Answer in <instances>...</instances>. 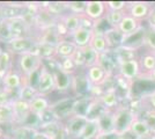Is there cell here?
<instances>
[{"instance_id":"24","label":"cell","mask_w":155,"mask_h":139,"mask_svg":"<svg viewBox=\"0 0 155 139\" xmlns=\"http://www.w3.org/2000/svg\"><path fill=\"white\" fill-rule=\"evenodd\" d=\"M89 46L93 48L98 55H102V53L107 52V51L110 50L109 46H108V43H107V40H105L104 34L95 33V31L93 34V37H91V40Z\"/></svg>"},{"instance_id":"33","label":"cell","mask_w":155,"mask_h":139,"mask_svg":"<svg viewBox=\"0 0 155 139\" xmlns=\"http://www.w3.org/2000/svg\"><path fill=\"white\" fill-rule=\"evenodd\" d=\"M126 12H119V11H107V14L104 16V20L111 28H117L119 23L122 22L123 18L125 16Z\"/></svg>"},{"instance_id":"26","label":"cell","mask_w":155,"mask_h":139,"mask_svg":"<svg viewBox=\"0 0 155 139\" xmlns=\"http://www.w3.org/2000/svg\"><path fill=\"white\" fill-rule=\"evenodd\" d=\"M101 134L97 119H89L79 139H97Z\"/></svg>"},{"instance_id":"14","label":"cell","mask_w":155,"mask_h":139,"mask_svg":"<svg viewBox=\"0 0 155 139\" xmlns=\"http://www.w3.org/2000/svg\"><path fill=\"white\" fill-rule=\"evenodd\" d=\"M86 74H87V78L91 81V84L94 87H101L107 84V81L110 79L109 73L104 70L101 65H94L91 67H88L86 70ZM115 75V74H114Z\"/></svg>"},{"instance_id":"12","label":"cell","mask_w":155,"mask_h":139,"mask_svg":"<svg viewBox=\"0 0 155 139\" xmlns=\"http://www.w3.org/2000/svg\"><path fill=\"white\" fill-rule=\"evenodd\" d=\"M107 4L105 1H100V0H89L86 1V11L84 15L91 19V21H98L101 19H104L107 14Z\"/></svg>"},{"instance_id":"41","label":"cell","mask_w":155,"mask_h":139,"mask_svg":"<svg viewBox=\"0 0 155 139\" xmlns=\"http://www.w3.org/2000/svg\"><path fill=\"white\" fill-rule=\"evenodd\" d=\"M107 8L109 11H119V12H126L129 1H105Z\"/></svg>"},{"instance_id":"28","label":"cell","mask_w":155,"mask_h":139,"mask_svg":"<svg viewBox=\"0 0 155 139\" xmlns=\"http://www.w3.org/2000/svg\"><path fill=\"white\" fill-rule=\"evenodd\" d=\"M140 59V64H141V70H142V75H147L155 70V56L153 52H147L143 53L142 56H139Z\"/></svg>"},{"instance_id":"44","label":"cell","mask_w":155,"mask_h":139,"mask_svg":"<svg viewBox=\"0 0 155 139\" xmlns=\"http://www.w3.org/2000/svg\"><path fill=\"white\" fill-rule=\"evenodd\" d=\"M143 99L147 100V104H148L147 109H153V110H155V89L152 91L150 93H148L147 95H145Z\"/></svg>"},{"instance_id":"31","label":"cell","mask_w":155,"mask_h":139,"mask_svg":"<svg viewBox=\"0 0 155 139\" xmlns=\"http://www.w3.org/2000/svg\"><path fill=\"white\" fill-rule=\"evenodd\" d=\"M143 49L147 52H155V28L146 26L143 35Z\"/></svg>"},{"instance_id":"46","label":"cell","mask_w":155,"mask_h":139,"mask_svg":"<svg viewBox=\"0 0 155 139\" xmlns=\"http://www.w3.org/2000/svg\"><path fill=\"white\" fill-rule=\"evenodd\" d=\"M140 79L149 80L150 82H153V84H155V70H153V71H152V72L149 73V74H147V75H143V77H141Z\"/></svg>"},{"instance_id":"6","label":"cell","mask_w":155,"mask_h":139,"mask_svg":"<svg viewBox=\"0 0 155 139\" xmlns=\"http://www.w3.org/2000/svg\"><path fill=\"white\" fill-rule=\"evenodd\" d=\"M93 85L87 78V74L84 73H74L72 80V89L75 94V98H84L91 96Z\"/></svg>"},{"instance_id":"30","label":"cell","mask_w":155,"mask_h":139,"mask_svg":"<svg viewBox=\"0 0 155 139\" xmlns=\"http://www.w3.org/2000/svg\"><path fill=\"white\" fill-rule=\"evenodd\" d=\"M15 115H14L12 102L0 106V124H14Z\"/></svg>"},{"instance_id":"18","label":"cell","mask_w":155,"mask_h":139,"mask_svg":"<svg viewBox=\"0 0 155 139\" xmlns=\"http://www.w3.org/2000/svg\"><path fill=\"white\" fill-rule=\"evenodd\" d=\"M142 27V22L138 21L137 19L132 18L130 14H125V16L123 18L122 22L119 23V26L117 27V29L125 36H130L132 34H134L138 31L140 28Z\"/></svg>"},{"instance_id":"35","label":"cell","mask_w":155,"mask_h":139,"mask_svg":"<svg viewBox=\"0 0 155 139\" xmlns=\"http://www.w3.org/2000/svg\"><path fill=\"white\" fill-rule=\"evenodd\" d=\"M0 80L1 78L6 74L11 68L12 65V56L9 51H5V50H0Z\"/></svg>"},{"instance_id":"20","label":"cell","mask_w":155,"mask_h":139,"mask_svg":"<svg viewBox=\"0 0 155 139\" xmlns=\"http://www.w3.org/2000/svg\"><path fill=\"white\" fill-rule=\"evenodd\" d=\"M93 34H94L93 29L80 27L79 29H77L74 33L72 34L70 38L75 43V45L78 48H86V46L89 45L91 37H93Z\"/></svg>"},{"instance_id":"8","label":"cell","mask_w":155,"mask_h":139,"mask_svg":"<svg viewBox=\"0 0 155 139\" xmlns=\"http://www.w3.org/2000/svg\"><path fill=\"white\" fill-rule=\"evenodd\" d=\"M97 100L104 107L105 110H110V111H115L117 108L122 106V100L115 89V87L104 88L103 92L97 96Z\"/></svg>"},{"instance_id":"21","label":"cell","mask_w":155,"mask_h":139,"mask_svg":"<svg viewBox=\"0 0 155 139\" xmlns=\"http://www.w3.org/2000/svg\"><path fill=\"white\" fill-rule=\"evenodd\" d=\"M98 126L101 134H115V125H114V111L105 110L98 118Z\"/></svg>"},{"instance_id":"19","label":"cell","mask_w":155,"mask_h":139,"mask_svg":"<svg viewBox=\"0 0 155 139\" xmlns=\"http://www.w3.org/2000/svg\"><path fill=\"white\" fill-rule=\"evenodd\" d=\"M77 50L78 46L75 45V43L70 38H64L59 42L58 45L56 46V57L59 59L72 58Z\"/></svg>"},{"instance_id":"23","label":"cell","mask_w":155,"mask_h":139,"mask_svg":"<svg viewBox=\"0 0 155 139\" xmlns=\"http://www.w3.org/2000/svg\"><path fill=\"white\" fill-rule=\"evenodd\" d=\"M104 36H105V40H107L110 50H115L117 48L123 45L124 35L117 28H110L109 30L105 31Z\"/></svg>"},{"instance_id":"37","label":"cell","mask_w":155,"mask_h":139,"mask_svg":"<svg viewBox=\"0 0 155 139\" xmlns=\"http://www.w3.org/2000/svg\"><path fill=\"white\" fill-rule=\"evenodd\" d=\"M13 34L11 31V28L8 25L7 19L0 22V42L2 43H8L11 40H13Z\"/></svg>"},{"instance_id":"39","label":"cell","mask_w":155,"mask_h":139,"mask_svg":"<svg viewBox=\"0 0 155 139\" xmlns=\"http://www.w3.org/2000/svg\"><path fill=\"white\" fill-rule=\"evenodd\" d=\"M77 68H86V59H84V48H78L74 56L72 57Z\"/></svg>"},{"instance_id":"34","label":"cell","mask_w":155,"mask_h":139,"mask_svg":"<svg viewBox=\"0 0 155 139\" xmlns=\"http://www.w3.org/2000/svg\"><path fill=\"white\" fill-rule=\"evenodd\" d=\"M37 95H39L37 89L35 87H31L27 84H23V86L21 87L18 92V99L27 101V102H30L34 98H36Z\"/></svg>"},{"instance_id":"1","label":"cell","mask_w":155,"mask_h":139,"mask_svg":"<svg viewBox=\"0 0 155 139\" xmlns=\"http://www.w3.org/2000/svg\"><path fill=\"white\" fill-rule=\"evenodd\" d=\"M138 114L130 107L120 106L114 111V125H115V134L124 136L129 133L132 122L134 121Z\"/></svg>"},{"instance_id":"13","label":"cell","mask_w":155,"mask_h":139,"mask_svg":"<svg viewBox=\"0 0 155 139\" xmlns=\"http://www.w3.org/2000/svg\"><path fill=\"white\" fill-rule=\"evenodd\" d=\"M12 107L15 115V123L19 125H26L27 121L31 116L29 102L20 99H14L12 101Z\"/></svg>"},{"instance_id":"25","label":"cell","mask_w":155,"mask_h":139,"mask_svg":"<svg viewBox=\"0 0 155 139\" xmlns=\"http://www.w3.org/2000/svg\"><path fill=\"white\" fill-rule=\"evenodd\" d=\"M80 18H81V15H77V14L70 13V12L63 15L61 18H59L60 21L64 23V26L66 27L67 31L70 34V37L77 29L80 28Z\"/></svg>"},{"instance_id":"38","label":"cell","mask_w":155,"mask_h":139,"mask_svg":"<svg viewBox=\"0 0 155 139\" xmlns=\"http://www.w3.org/2000/svg\"><path fill=\"white\" fill-rule=\"evenodd\" d=\"M68 12L77 15H84L86 11V1H66Z\"/></svg>"},{"instance_id":"43","label":"cell","mask_w":155,"mask_h":139,"mask_svg":"<svg viewBox=\"0 0 155 139\" xmlns=\"http://www.w3.org/2000/svg\"><path fill=\"white\" fill-rule=\"evenodd\" d=\"M14 100V98L11 95V92H8L6 89H0V106L11 103Z\"/></svg>"},{"instance_id":"49","label":"cell","mask_w":155,"mask_h":139,"mask_svg":"<svg viewBox=\"0 0 155 139\" xmlns=\"http://www.w3.org/2000/svg\"><path fill=\"white\" fill-rule=\"evenodd\" d=\"M116 139H119V138H118V137H116Z\"/></svg>"},{"instance_id":"15","label":"cell","mask_w":155,"mask_h":139,"mask_svg":"<svg viewBox=\"0 0 155 139\" xmlns=\"http://www.w3.org/2000/svg\"><path fill=\"white\" fill-rule=\"evenodd\" d=\"M0 81H1V84H2V88L8 91V92H13V91L19 92V89L23 86V84H25L23 74L16 72V71H14V70H9V71L1 78Z\"/></svg>"},{"instance_id":"17","label":"cell","mask_w":155,"mask_h":139,"mask_svg":"<svg viewBox=\"0 0 155 139\" xmlns=\"http://www.w3.org/2000/svg\"><path fill=\"white\" fill-rule=\"evenodd\" d=\"M8 25L11 28V31L13 34V37H23V36H30L29 30H30V23L23 18H13V19H7Z\"/></svg>"},{"instance_id":"45","label":"cell","mask_w":155,"mask_h":139,"mask_svg":"<svg viewBox=\"0 0 155 139\" xmlns=\"http://www.w3.org/2000/svg\"><path fill=\"white\" fill-rule=\"evenodd\" d=\"M147 22V26L150 28H155V4H153L152 9H150V13L148 15V19L146 20Z\"/></svg>"},{"instance_id":"42","label":"cell","mask_w":155,"mask_h":139,"mask_svg":"<svg viewBox=\"0 0 155 139\" xmlns=\"http://www.w3.org/2000/svg\"><path fill=\"white\" fill-rule=\"evenodd\" d=\"M59 64H60V67L64 71L71 73V74H74L75 71H77V66H75V64H74L72 58H65V59L59 60Z\"/></svg>"},{"instance_id":"32","label":"cell","mask_w":155,"mask_h":139,"mask_svg":"<svg viewBox=\"0 0 155 139\" xmlns=\"http://www.w3.org/2000/svg\"><path fill=\"white\" fill-rule=\"evenodd\" d=\"M46 9L56 18H61L63 15L67 14L66 12H68L66 1H52V2H49V6H48Z\"/></svg>"},{"instance_id":"3","label":"cell","mask_w":155,"mask_h":139,"mask_svg":"<svg viewBox=\"0 0 155 139\" xmlns=\"http://www.w3.org/2000/svg\"><path fill=\"white\" fill-rule=\"evenodd\" d=\"M43 59L39 57L38 55L35 52H26L19 55L18 59V65H19L20 72L23 75H28L36 70H39L43 66Z\"/></svg>"},{"instance_id":"40","label":"cell","mask_w":155,"mask_h":139,"mask_svg":"<svg viewBox=\"0 0 155 139\" xmlns=\"http://www.w3.org/2000/svg\"><path fill=\"white\" fill-rule=\"evenodd\" d=\"M142 118L147 122L153 134L155 136V110L153 109H145L142 113Z\"/></svg>"},{"instance_id":"10","label":"cell","mask_w":155,"mask_h":139,"mask_svg":"<svg viewBox=\"0 0 155 139\" xmlns=\"http://www.w3.org/2000/svg\"><path fill=\"white\" fill-rule=\"evenodd\" d=\"M54 77V82H56V91H58L60 93L68 92L72 89V80H73V74L64 71L60 64L58 63V65L51 70Z\"/></svg>"},{"instance_id":"47","label":"cell","mask_w":155,"mask_h":139,"mask_svg":"<svg viewBox=\"0 0 155 139\" xmlns=\"http://www.w3.org/2000/svg\"><path fill=\"white\" fill-rule=\"evenodd\" d=\"M5 138V134H4V131L0 129V139H4Z\"/></svg>"},{"instance_id":"36","label":"cell","mask_w":155,"mask_h":139,"mask_svg":"<svg viewBox=\"0 0 155 139\" xmlns=\"http://www.w3.org/2000/svg\"><path fill=\"white\" fill-rule=\"evenodd\" d=\"M84 59H86V70L88 67H91L98 64L100 55L93 48H91L89 45L86 46V48H84Z\"/></svg>"},{"instance_id":"16","label":"cell","mask_w":155,"mask_h":139,"mask_svg":"<svg viewBox=\"0 0 155 139\" xmlns=\"http://www.w3.org/2000/svg\"><path fill=\"white\" fill-rule=\"evenodd\" d=\"M29 104H30L31 115H34L36 118L38 119L39 124H41L43 122L44 115L50 109V102H49V100L46 99L44 95H37L36 98H34L29 102Z\"/></svg>"},{"instance_id":"2","label":"cell","mask_w":155,"mask_h":139,"mask_svg":"<svg viewBox=\"0 0 155 139\" xmlns=\"http://www.w3.org/2000/svg\"><path fill=\"white\" fill-rule=\"evenodd\" d=\"M116 74H118L119 77H122L130 82L134 84L136 80H139L142 75L141 64H140L139 57L130 60L120 61L118 64V67H117Z\"/></svg>"},{"instance_id":"4","label":"cell","mask_w":155,"mask_h":139,"mask_svg":"<svg viewBox=\"0 0 155 139\" xmlns=\"http://www.w3.org/2000/svg\"><path fill=\"white\" fill-rule=\"evenodd\" d=\"M37 43H38L37 37H32V36L15 37V38L9 41L8 43H6L7 51L13 53H18V55L31 52Z\"/></svg>"},{"instance_id":"7","label":"cell","mask_w":155,"mask_h":139,"mask_svg":"<svg viewBox=\"0 0 155 139\" xmlns=\"http://www.w3.org/2000/svg\"><path fill=\"white\" fill-rule=\"evenodd\" d=\"M36 89L39 95H44V96L46 94L56 91V82H54L53 73L45 64H43V66L41 68V74H39L38 84H37Z\"/></svg>"},{"instance_id":"48","label":"cell","mask_w":155,"mask_h":139,"mask_svg":"<svg viewBox=\"0 0 155 139\" xmlns=\"http://www.w3.org/2000/svg\"><path fill=\"white\" fill-rule=\"evenodd\" d=\"M4 139H13L12 137H7V138H4Z\"/></svg>"},{"instance_id":"9","label":"cell","mask_w":155,"mask_h":139,"mask_svg":"<svg viewBox=\"0 0 155 139\" xmlns=\"http://www.w3.org/2000/svg\"><path fill=\"white\" fill-rule=\"evenodd\" d=\"M153 4L148 1H129V6L126 9V13L130 14L132 18L138 21H146L148 19Z\"/></svg>"},{"instance_id":"22","label":"cell","mask_w":155,"mask_h":139,"mask_svg":"<svg viewBox=\"0 0 155 139\" xmlns=\"http://www.w3.org/2000/svg\"><path fill=\"white\" fill-rule=\"evenodd\" d=\"M95 98L93 96H84V98H75L73 102V109L72 115H79V116H88L89 109H91V102Z\"/></svg>"},{"instance_id":"29","label":"cell","mask_w":155,"mask_h":139,"mask_svg":"<svg viewBox=\"0 0 155 139\" xmlns=\"http://www.w3.org/2000/svg\"><path fill=\"white\" fill-rule=\"evenodd\" d=\"M37 130L29 125H16L13 129V139H32Z\"/></svg>"},{"instance_id":"27","label":"cell","mask_w":155,"mask_h":139,"mask_svg":"<svg viewBox=\"0 0 155 139\" xmlns=\"http://www.w3.org/2000/svg\"><path fill=\"white\" fill-rule=\"evenodd\" d=\"M32 52L38 55L43 60H51L56 58V46L48 45V44H43L38 42L34 48Z\"/></svg>"},{"instance_id":"5","label":"cell","mask_w":155,"mask_h":139,"mask_svg":"<svg viewBox=\"0 0 155 139\" xmlns=\"http://www.w3.org/2000/svg\"><path fill=\"white\" fill-rule=\"evenodd\" d=\"M88 117L86 116H79V115H72L71 117L66 119L65 123V132L66 136L71 139H79L80 134L84 131V126L88 123Z\"/></svg>"},{"instance_id":"11","label":"cell","mask_w":155,"mask_h":139,"mask_svg":"<svg viewBox=\"0 0 155 139\" xmlns=\"http://www.w3.org/2000/svg\"><path fill=\"white\" fill-rule=\"evenodd\" d=\"M129 132L137 139H153L155 137L147 122L140 115H137V117L131 124Z\"/></svg>"},{"instance_id":"51","label":"cell","mask_w":155,"mask_h":139,"mask_svg":"<svg viewBox=\"0 0 155 139\" xmlns=\"http://www.w3.org/2000/svg\"><path fill=\"white\" fill-rule=\"evenodd\" d=\"M0 67H1V65H0Z\"/></svg>"},{"instance_id":"50","label":"cell","mask_w":155,"mask_h":139,"mask_svg":"<svg viewBox=\"0 0 155 139\" xmlns=\"http://www.w3.org/2000/svg\"><path fill=\"white\" fill-rule=\"evenodd\" d=\"M153 53H154V56H155V52H153Z\"/></svg>"}]
</instances>
